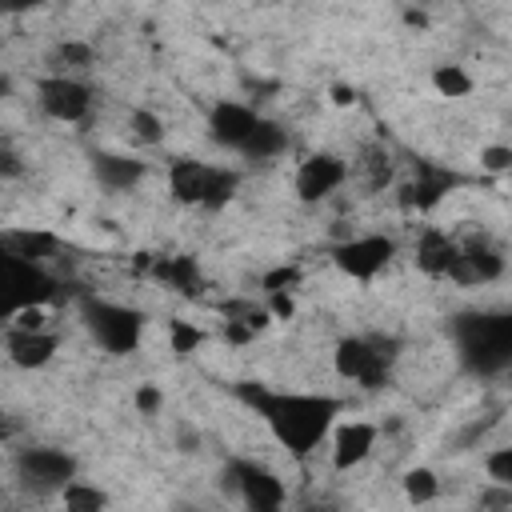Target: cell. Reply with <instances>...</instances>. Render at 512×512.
<instances>
[{"instance_id": "cell-22", "label": "cell", "mask_w": 512, "mask_h": 512, "mask_svg": "<svg viewBox=\"0 0 512 512\" xmlns=\"http://www.w3.org/2000/svg\"><path fill=\"white\" fill-rule=\"evenodd\" d=\"M60 500H64V512H108V492L88 480H72L60 492Z\"/></svg>"}, {"instance_id": "cell-13", "label": "cell", "mask_w": 512, "mask_h": 512, "mask_svg": "<svg viewBox=\"0 0 512 512\" xmlns=\"http://www.w3.org/2000/svg\"><path fill=\"white\" fill-rule=\"evenodd\" d=\"M4 268H8V284H12V296H16V308H28V304H48L56 296V280L40 272V264H28V260H16V256H4Z\"/></svg>"}, {"instance_id": "cell-14", "label": "cell", "mask_w": 512, "mask_h": 512, "mask_svg": "<svg viewBox=\"0 0 512 512\" xmlns=\"http://www.w3.org/2000/svg\"><path fill=\"white\" fill-rule=\"evenodd\" d=\"M92 172L108 192H132L148 176V164L136 160V156H124V152H96Z\"/></svg>"}, {"instance_id": "cell-5", "label": "cell", "mask_w": 512, "mask_h": 512, "mask_svg": "<svg viewBox=\"0 0 512 512\" xmlns=\"http://www.w3.org/2000/svg\"><path fill=\"white\" fill-rule=\"evenodd\" d=\"M36 104L48 120H60V124H80L92 108V88L68 72H52V76H40L36 80Z\"/></svg>"}, {"instance_id": "cell-19", "label": "cell", "mask_w": 512, "mask_h": 512, "mask_svg": "<svg viewBox=\"0 0 512 512\" xmlns=\"http://www.w3.org/2000/svg\"><path fill=\"white\" fill-rule=\"evenodd\" d=\"M372 360H376V348H372L368 336H344V340H336V348H332V368H336V376L356 380V384H360V376L368 372Z\"/></svg>"}, {"instance_id": "cell-39", "label": "cell", "mask_w": 512, "mask_h": 512, "mask_svg": "<svg viewBox=\"0 0 512 512\" xmlns=\"http://www.w3.org/2000/svg\"><path fill=\"white\" fill-rule=\"evenodd\" d=\"M328 96H332L336 108H352V104H356V88H352V84H332Z\"/></svg>"}, {"instance_id": "cell-34", "label": "cell", "mask_w": 512, "mask_h": 512, "mask_svg": "<svg viewBox=\"0 0 512 512\" xmlns=\"http://www.w3.org/2000/svg\"><path fill=\"white\" fill-rule=\"evenodd\" d=\"M480 508H512V488L504 484H492L480 492Z\"/></svg>"}, {"instance_id": "cell-31", "label": "cell", "mask_w": 512, "mask_h": 512, "mask_svg": "<svg viewBox=\"0 0 512 512\" xmlns=\"http://www.w3.org/2000/svg\"><path fill=\"white\" fill-rule=\"evenodd\" d=\"M480 168H484L488 176L512 172V144H484V148H480Z\"/></svg>"}, {"instance_id": "cell-8", "label": "cell", "mask_w": 512, "mask_h": 512, "mask_svg": "<svg viewBox=\"0 0 512 512\" xmlns=\"http://www.w3.org/2000/svg\"><path fill=\"white\" fill-rule=\"evenodd\" d=\"M236 464V476H240V504L248 512H280L284 508V480L264 468V464H252V460H232Z\"/></svg>"}, {"instance_id": "cell-41", "label": "cell", "mask_w": 512, "mask_h": 512, "mask_svg": "<svg viewBox=\"0 0 512 512\" xmlns=\"http://www.w3.org/2000/svg\"><path fill=\"white\" fill-rule=\"evenodd\" d=\"M176 512H200V508H176Z\"/></svg>"}, {"instance_id": "cell-37", "label": "cell", "mask_w": 512, "mask_h": 512, "mask_svg": "<svg viewBox=\"0 0 512 512\" xmlns=\"http://www.w3.org/2000/svg\"><path fill=\"white\" fill-rule=\"evenodd\" d=\"M252 336H256L252 324H244V320H224V340H228V344H248Z\"/></svg>"}, {"instance_id": "cell-24", "label": "cell", "mask_w": 512, "mask_h": 512, "mask_svg": "<svg viewBox=\"0 0 512 512\" xmlns=\"http://www.w3.org/2000/svg\"><path fill=\"white\" fill-rule=\"evenodd\" d=\"M404 496H408V504H432L436 496H440V476L432 472V468H424V464H416V468H408L404 472Z\"/></svg>"}, {"instance_id": "cell-17", "label": "cell", "mask_w": 512, "mask_h": 512, "mask_svg": "<svg viewBox=\"0 0 512 512\" xmlns=\"http://www.w3.org/2000/svg\"><path fill=\"white\" fill-rule=\"evenodd\" d=\"M152 276L164 280L168 288H176L180 296H200L204 292V276H200V264L192 256H160L152 264Z\"/></svg>"}, {"instance_id": "cell-32", "label": "cell", "mask_w": 512, "mask_h": 512, "mask_svg": "<svg viewBox=\"0 0 512 512\" xmlns=\"http://www.w3.org/2000/svg\"><path fill=\"white\" fill-rule=\"evenodd\" d=\"M484 472L492 476V484L512 488V448H492V452L484 456Z\"/></svg>"}, {"instance_id": "cell-10", "label": "cell", "mask_w": 512, "mask_h": 512, "mask_svg": "<svg viewBox=\"0 0 512 512\" xmlns=\"http://www.w3.org/2000/svg\"><path fill=\"white\" fill-rule=\"evenodd\" d=\"M456 184H464L456 172H448V168H436V164H428V160H420L416 164V176H412V184H404L400 192V204L404 208H416V212H428V208H436Z\"/></svg>"}, {"instance_id": "cell-23", "label": "cell", "mask_w": 512, "mask_h": 512, "mask_svg": "<svg viewBox=\"0 0 512 512\" xmlns=\"http://www.w3.org/2000/svg\"><path fill=\"white\" fill-rule=\"evenodd\" d=\"M432 88H436L440 96H448V100H460V96H472L476 80H472V72H468L464 64H440V68L432 72Z\"/></svg>"}, {"instance_id": "cell-2", "label": "cell", "mask_w": 512, "mask_h": 512, "mask_svg": "<svg viewBox=\"0 0 512 512\" xmlns=\"http://www.w3.org/2000/svg\"><path fill=\"white\" fill-rule=\"evenodd\" d=\"M468 372L492 376L512 364V312H468L452 328Z\"/></svg>"}, {"instance_id": "cell-7", "label": "cell", "mask_w": 512, "mask_h": 512, "mask_svg": "<svg viewBox=\"0 0 512 512\" xmlns=\"http://www.w3.org/2000/svg\"><path fill=\"white\" fill-rule=\"evenodd\" d=\"M344 180H348V164H344L336 152H316V156H308V160L296 168L292 188H296V196H300L304 204H320V200H328Z\"/></svg>"}, {"instance_id": "cell-36", "label": "cell", "mask_w": 512, "mask_h": 512, "mask_svg": "<svg viewBox=\"0 0 512 512\" xmlns=\"http://www.w3.org/2000/svg\"><path fill=\"white\" fill-rule=\"evenodd\" d=\"M176 452H184V456H196L200 452V432L192 424H180L176 428Z\"/></svg>"}, {"instance_id": "cell-30", "label": "cell", "mask_w": 512, "mask_h": 512, "mask_svg": "<svg viewBox=\"0 0 512 512\" xmlns=\"http://www.w3.org/2000/svg\"><path fill=\"white\" fill-rule=\"evenodd\" d=\"M300 284V268L296 264H280V268H268L264 276H260V288L272 296V292H292Z\"/></svg>"}, {"instance_id": "cell-3", "label": "cell", "mask_w": 512, "mask_h": 512, "mask_svg": "<svg viewBox=\"0 0 512 512\" xmlns=\"http://www.w3.org/2000/svg\"><path fill=\"white\" fill-rule=\"evenodd\" d=\"M80 312H84V324H88L92 340H96L104 352L128 356V352L140 348V332H144V312H140V308L84 296V300H80Z\"/></svg>"}, {"instance_id": "cell-9", "label": "cell", "mask_w": 512, "mask_h": 512, "mask_svg": "<svg viewBox=\"0 0 512 512\" xmlns=\"http://www.w3.org/2000/svg\"><path fill=\"white\" fill-rule=\"evenodd\" d=\"M256 124H260V116L248 104H240V100H220L208 112V136H212V144L232 148V152H240L248 144V136H252Z\"/></svg>"}, {"instance_id": "cell-35", "label": "cell", "mask_w": 512, "mask_h": 512, "mask_svg": "<svg viewBox=\"0 0 512 512\" xmlns=\"http://www.w3.org/2000/svg\"><path fill=\"white\" fill-rule=\"evenodd\" d=\"M268 312H272L276 320H292V312H296L292 292H272V296H268Z\"/></svg>"}, {"instance_id": "cell-11", "label": "cell", "mask_w": 512, "mask_h": 512, "mask_svg": "<svg viewBox=\"0 0 512 512\" xmlns=\"http://www.w3.org/2000/svg\"><path fill=\"white\" fill-rule=\"evenodd\" d=\"M376 436H380V428L368 424V420H348V424H340L336 436H332V468H336V472H348V468L364 464V460L372 456V448H376Z\"/></svg>"}, {"instance_id": "cell-21", "label": "cell", "mask_w": 512, "mask_h": 512, "mask_svg": "<svg viewBox=\"0 0 512 512\" xmlns=\"http://www.w3.org/2000/svg\"><path fill=\"white\" fill-rule=\"evenodd\" d=\"M460 252H464V260H468L476 284H492V280L504 276V256H500L492 244H484V240H468V244H460Z\"/></svg>"}, {"instance_id": "cell-40", "label": "cell", "mask_w": 512, "mask_h": 512, "mask_svg": "<svg viewBox=\"0 0 512 512\" xmlns=\"http://www.w3.org/2000/svg\"><path fill=\"white\" fill-rule=\"evenodd\" d=\"M400 16H404L408 28H428V12H420V8H404Z\"/></svg>"}, {"instance_id": "cell-28", "label": "cell", "mask_w": 512, "mask_h": 512, "mask_svg": "<svg viewBox=\"0 0 512 512\" xmlns=\"http://www.w3.org/2000/svg\"><path fill=\"white\" fill-rule=\"evenodd\" d=\"M128 128L140 144H160L164 140V120L152 112V108H132L128 112Z\"/></svg>"}, {"instance_id": "cell-20", "label": "cell", "mask_w": 512, "mask_h": 512, "mask_svg": "<svg viewBox=\"0 0 512 512\" xmlns=\"http://www.w3.org/2000/svg\"><path fill=\"white\" fill-rule=\"evenodd\" d=\"M284 148H288V132H284V124L260 116V124L252 128V136H248V144L240 148V156L252 160V164H268V160H276Z\"/></svg>"}, {"instance_id": "cell-27", "label": "cell", "mask_w": 512, "mask_h": 512, "mask_svg": "<svg viewBox=\"0 0 512 512\" xmlns=\"http://www.w3.org/2000/svg\"><path fill=\"white\" fill-rule=\"evenodd\" d=\"M52 64H60V72L64 68H92L96 64V52L84 40H64V44L52 48Z\"/></svg>"}, {"instance_id": "cell-6", "label": "cell", "mask_w": 512, "mask_h": 512, "mask_svg": "<svg viewBox=\"0 0 512 512\" xmlns=\"http://www.w3.org/2000/svg\"><path fill=\"white\" fill-rule=\"evenodd\" d=\"M76 456L64 452V448H48V444H36V448H24L16 456V472L28 488L36 492H64L72 480H76Z\"/></svg>"}, {"instance_id": "cell-38", "label": "cell", "mask_w": 512, "mask_h": 512, "mask_svg": "<svg viewBox=\"0 0 512 512\" xmlns=\"http://www.w3.org/2000/svg\"><path fill=\"white\" fill-rule=\"evenodd\" d=\"M0 176H4V180H12V176H20V156L12 152V144H8V140L0 144Z\"/></svg>"}, {"instance_id": "cell-1", "label": "cell", "mask_w": 512, "mask_h": 512, "mask_svg": "<svg viewBox=\"0 0 512 512\" xmlns=\"http://www.w3.org/2000/svg\"><path fill=\"white\" fill-rule=\"evenodd\" d=\"M232 396L240 404H248L264 424L268 432L296 456V460H308L312 448L328 436V428L336 424V416L344 412V400L336 396H316V392H280V388H268L260 380H240L232 384Z\"/></svg>"}, {"instance_id": "cell-15", "label": "cell", "mask_w": 512, "mask_h": 512, "mask_svg": "<svg viewBox=\"0 0 512 512\" xmlns=\"http://www.w3.org/2000/svg\"><path fill=\"white\" fill-rule=\"evenodd\" d=\"M208 172L212 164H200V160H172L168 168V192L176 204H200L204 208V192H208Z\"/></svg>"}, {"instance_id": "cell-29", "label": "cell", "mask_w": 512, "mask_h": 512, "mask_svg": "<svg viewBox=\"0 0 512 512\" xmlns=\"http://www.w3.org/2000/svg\"><path fill=\"white\" fill-rule=\"evenodd\" d=\"M8 328H20V332H48V308H44V304L12 308V316H8Z\"/></svg>"}, {"instance_id": "cell-26", "label": "cell", "mask_w": 512, "mask_h": 512, "mask_svg": "<svg viewBox=\"0 0 512 512\" xmlns=\"http://www.w3.org/2000/svg\"><path fill=\"white\" fill-rule=\"evenodd\" d=\"M200 344H204V328L200 324H192L184 316L168 320V348H172V356H192Z\"/></svg>"}, {"instance_id": "cell-16", "label": "cell", "mask_w": 512, "mask_h": 512, "mask_svg": "<svg viewBox=\"0 0 512 512\" xmlns=\"http://www.w3.org/2000/svg\"><path fill=\"white\" fill-rule=\"evenodd\" d=\"M456 248H460V244H456L448 232H440V228H424L420 240H416V268H420L424 276L440 280V276H448V264H452Z\"/></svg>"}, {"instance_id": "cell-12", "label": "cell", "mask_w": 512, "mask_h": 512, "mask_svg": "<svg viewBox=\"0 0 512 512\" xmlns=\"http://www.w3.org/2000/svg\"><path fill=\"white\" fill-rule=\"evenodd\" d=\"M60 348V336L56 332H20V328H4V352L16 368L32 372V368H44Z\"/></svg>"}, {"instance_id": "cell-25", "label": "cell", "mask_w": 512, "mask_h": 512, "mask_svg": "<svg viewBox=\"0 0 512 512\" xmlns=\"http://www.w3.org/2000/svg\"><path fill=\"white\" fill-rule=\"evenodd\" d=\"M240 188V172L236 168H212L208 172V192H204V208L208 212H220Z\"/></svg>"}, {"instance_id": "cell-33", "label": "cell", "mask_w": 512, "mask_h": 512, "mask_svg": "<svg viewBox=\"0 0 512 512\" xmlns=\"http://www.w3.org/2000/svg\"><path fill=\"white\" fill-rule=\"evenodd\" d=\"M132 404H136V412H140V416H160V408H164V392H160V384H152V380L136 384Z\"/></svg>"}, {"instance_id": "cell-18", "label": "cell", "mask_w": 512, "mask_h": 512, "mask_svg": "<svg viewBox=\"0 0 512 512\" xmlns=\"http://www.w3.org/2000/svg\"><path fill=\"white\" fill-rule=\"evenodd\" d=\"M60 252V240L52 232H32V228H16V232H4V256H16V260H28V264H40L48 256Z\"/></svg>"}, {"instance_id": "cell-4", "label": "cell", "mask_w": 512, "mask_h": 512, "mask_svg": "<svg viewBox=\"0 0 512 512\" xmlns=\"http://www.w3.org/2000/svg\"><path fill=\"white\" fill-rule=\"evenodd\" d=\"M392 256H396V240H392V236H380V232L348 236V240H340V244L332 248V264H336L348 280H360V284L376 280V276L388 268Z\"/></svg>"}]
</instances>
